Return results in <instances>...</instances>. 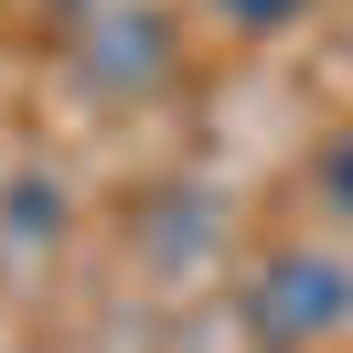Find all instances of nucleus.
I'll list each match as a JSON object with an SVG mask.
<instances>
[{
  "label": "nucleus",
  "instance_id": "f257e3e1",
  "mask_svg": "<svg viewBox=\"0 0 353 353\" xmlns=\"http://www.w3.org/2000/svg\"><path fill=\"white\" fill-rule=\"evenodd\" d=\"M246 321H257L268 343H310V332L353 321V279L332 257H279V268H257V289H246Z\"/></svg>",
  "mask_w": 353,
  "mask_h": 353
},
{
  "label": "nucleus",
  "instance_id": "f03ea898",
  "mask_svg": "<svg viewBox=\"0 0 353 353\" xmlns=\"http://www.w3.org/2000/svg\"><path fill=\"white\" fill-rule=\"evenodd\" d=\"M214 11H225V22H246V32H289L310 0H214Z\"/></svg>",
  "mask_w": 353,
  "mask_h": 353
},
{
  "label": "nucleus",
  "instance_id": "7ed1b4c3",
  "mask_svg": "<svg viewBox=\"0 0 353 353\" xmlns=\"http://www.w3.org/2000/svg\"><path fill=\"white\" fill-rule=\"evenodd\" d=\"M321 193H332V214H343V225H353V139H343V150H332V161H321Z\"/></svg>",
  "mask_w": 353,
  "mask_h": 353
}]
</instances>
